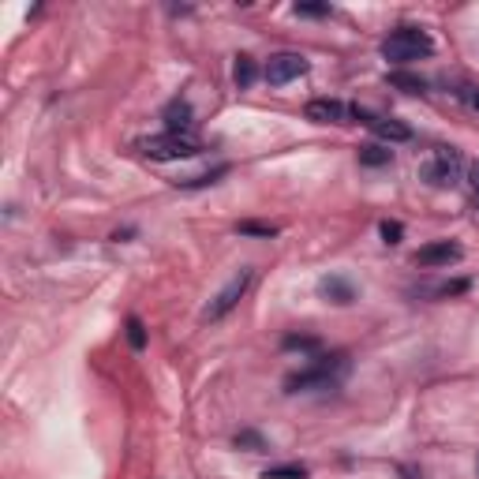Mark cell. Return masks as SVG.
I'll list each match as a JSON object with an SVG mask.
<instances>
[{
	"mask_svg": "<svg viewBox=\"0 0 479 479\" xmlns=\"http://www.w3.org/2000/svg\"><path fill=\"white\" fill-rule=\"evenodd\" d=\"M352 120H360L364 128H371L378 139H386V143H409L412 139V128L405 120H397V116H378V113H367V109H352Z\"/></svg>",
	"mask_w": 479,
	"mask_h": 479,
	"instance_id": "6",
	"label": "cell"
},
{
	"mask_svg": "<svg viewBox=\"0 0 479 479\" xmlns=\"http://www.w3.org/2000/svg\"><path fill=\"white\" fill-rule=\"evenodd\" d=\"M233 79H236V87H240V90H247L251 83L259 79V68H255V60H251L247 53H240V57H236V64H233Z\"/></svg>",
	"mask_w": 479,
	"mask_h": 479,
	"instance_id": "12",
	"label": "cell"
},
{
	"mask_svg": "<svg viewBox=\"0 0 479 479\" xmlns=\"http://www.w3.org/2000/svg\"><path fill=\"white\" fill-rule=\"evenodd\" d=\"M263 479H308V468L304 465H277V468H266Z\"/></svg>",
	"mask_w": 479,
	"mask_h": 479,
	"instance_id": "17",
	"label": "cell"
},
{
	"mask_svg": "<svg viewBox=\"0 0 479 479\" xmlns=\"http://www.w3.org/2000/svg\"><path fill=\"white\" fill-rule=\"evenodd\" d=\"M225 172H229V165H217V169H210L203 176H188V180H176V184H180V188H207V184H217Z\"/></svg>",
	"mask_w": 479,
	"mask_h": 479,
	"instance_id": "15",
	"label": "cell"
},
{
	"mask_svg": "<svg viewBox=\"0 0 479 479\" xmlns=\"http://www.w3.org/2000/svg\"><path fill=\"white\" fill-rule=\"evenodd\" d=\"M468 180H472V188H475V195H479V161L472 165V172H468Z\"/></svg>",
	"mask_w": 479,
	"mask_h": 479,
	"instance_id": "24",
	"label": "cell"
},
{
	"mask_svg": "<svg viewBox=\"0 0 479 479\" xmlns=\"http://www.w3.org/2000/svg\"><path fill=\"white\" fill-rule=\"evenodd\" d=\"M431 53H435V38L427 31H419V27H397L382 41V57L390 64H412V60H423Z\"/></svg>",
	"mask_w": 479,
	"mask_h": 479,
	"instance_id": "2",
	"label": "cell"
},
{
	"mask_svg": "<svg viewBox=\"0 0 479 479\" xmlns=\"http://www.w3.org/2000/svg\"><path fill=\"white\" fill-rule=\"evenodd\" d=\"M465 97H468V106H472V109H475V113H479V87H472V90H468V94H465Z\"/></svg>",
	"mask_w": 479,
	"mask_h": 479,
	"instance_id": "23",
	"label": "cell"
},
{
	"mask_svg": "<svg viewBox=\"0 0 479 479\" xmlns=\"http://www.w3.org/2000/svg\"><path fill=\"white\" fill-rule=\"evenodd\" d=\"M135 150L150 161H184V158H195L198 154V143L191 135H146L135 143Z\"/></svg>",
	"mask_w": 479,
	"mask_h": 479,
	"instance_id": "3",
	"label": "cell"
},
{
	"mask_svg": "<svg viewBox=\"0 0 479 479\" xmlns=\"http://www.w3.org/2000/svg\"><path fill=\"white\" fill-rule=\"evenodd\" d=\"M266 83L270 87H289L292 79H299V75H308V60L299 53H273L266 60Z\"/></svg>",
	"mask_w": 479,
	"mask_h": 479,
	"instance_id": "7",
	"label": "cell"
},
{
	"mask_svg": "<svg viewBox=\"0 0 479 479\" xmlns=\"http://www.w3.org/2000/svg\"><path fill=\"white\" fill-rule=\"evenodd\" d=\"M318 296L326 299V304L348 308L352 299H356V285H352L348 277H341V273H330V277H322V281H318Z\"/></svg>",
	"mask_w": 479,
	"mask_h": 479,
	"instance_id": "11",
	"label": "cell"
},
{
	"mask_svg": "<svg viewBox=\"0 0 479 479\" xmlns=\"http://www.w3.org/2000/svg\"><path fill=\"white\" fill-rule=\"evenodd\" d=\"M461 150H453V146H438L431 158L423 161V169H419V176L431 188H453L461 180Z\"/></svg>",
	"mask_w": 479,
	"mask_h": 479,
	"instance_id": "4",
	"label": "cell"
},
{
	"mask_svg": "<svg viewBox=\"0 0 479 479\" xmlns=\"http://www.w3.org/2000/svg\"><path fill=\"white\" fill-rule=\"evenodd\" d=\"M292 12H296V15H304V19H322V15H330L334 8H330V5H296Z\"/></svg>",
	"mask_w": 479,
	"mask_h": 479,
	"instance_id": "21",
	"label": "cell"
},
{
	"mask_svg": "<svg viewBox=\"0 0 479 479\" xmlns=\"http://www.w3.org/2000/svg\"><path fill=\"white\" fill-rule=\"evenodd\" d=\"M128 345H132L135 352H139V348H146V330H143V322H139L135 315L128 318Z\"/></svg>",
	"mask_w": 479,
	"mask_h": 479,
	"instance_id": "19",
	"label": "cell"
},
{
	"mask_svg": "<svg viewBox=\"0 0 479 479\" xmlns=\"http://www.w3.org/2000/svg\"><path fill=\"white\" fill-rule=\"evenodd\" d=\"M251 281H255V273H251V270H240V273L233 277V281L225 285V289H221V292L210 299V304H207L203 318H207V322H221V318L229 315V311L240 304V299H244V292L251 289Z\"/></svg>",
	"mask_w": 479,
	"mask_h": 479,
	"instance_id": "5",
	"label": "cell"
},
{
	"mask_svg": "<svg viewBox=\"0 0 479 479\" xmlns=\"http://www.w3.org/2000/svg\"><path fill=\"white\" fill-rule=\"evenodd\" d=\"M461 244H453V240H438V244H427V247H419L416 255H412V263L416 266H423V270H435V266H449V263H461Z\"/></svg>",
	"mask_w": 479,
	"mask_h": 479,
	"instance_id": "8",
	"label": "cell"
},
{
	"mask_svg": "<svg viewBox=\"0 0 479 479\" xmlns=\"http://www.w3.org/2000/svg\"><path fill=\"white\" fill-rule=\"evenodd\" d=\"M390 161H393V150H390V146H382V143H371V146H364V150H360V165L378 169V165H390Z\"/></svg>",
	"mask_w": 479,
	"mask_h": 479,
	"instance_id": "13",
	"label": "cell"
},
{
	"mask_svg": "<svg viewBox=\"0 0 479 479\" xmlns=\"http://www.w3.org/2000/svg\"><path fill=\"white\" fill-rule=\"evenodd\" d=\"M236 233H240V236H263V240H270V236H277V225H266V221H240Z\"/></svg>",
	"mask_w": 479,
	"mask_h": 479,
	"instance_id": "16",
	"label": "cell"
},
{
	"mask_svg": "<svg viewBox=\"0 0 479 479\" xmlns=\"http://www.w3.org/2000/svg\"><path fill=\"white\" fill-rule=\"evenodd\" d=\"M378 233H382V244H401V236H405V229H401V221H382L378 225Z\"/></svg>",
	"mask_w": 479,
	"mask_h": 479,
	"instance_id": "20",
	"label": "cell"
},
{
	"mask_svg": "<svg viewBox=\"0 0 479 479\" xmlns=\"http://www.w3.org/2000/svg\"><path fill=\"white\" fill-rule=\"evenodd\" d=\"M348 371V356H318L308 371H296L285 378V393H308V390H334L341 382V374Z\"/></svg>",
	"mask_w": 479,
	"mask_h": 479,
	"instance_id": "1",
	"label": "cell"
},
{
	"mask_svg": "<svg viewBox=\"0 0 479 479\" xmlns=\"http://www.w3.org/2000/svg\"><path fill=\"white\" fill-rule=\"evenodd\" d=\"M390 83L401 87L405 94H423V90H427V83L419 79V75H409V71H393V75H390Z\"/></svg>",
	"mask_w": 479,
	"mask_h": 479,
	"instance_id": "14",
	"label": "cell"
},
{
	"mask_svg": "<svg viewBox=\"0 0 479 479\" xmlns=\"http://www.w3.org/2000/svg\"><path fill=\"white\" fill-rule=\"evenodd\" d=\"M304 116H308L311 124H348L352 109H348L345 102H337V97H311L308 109H304Z\"/></svg>",
	"mask_w": 479,
	"mask_h": 479,
	"instance_id": "9",
	"label": "cell"
},
{
	"mask_svg": "<svg viewBox=\"0 0 479 479\" xmlns=\"http://www.w3.org/2000/svg\"><path fill=\"white\" fill-rule=\"evenodd\" d=\"M161 120L172 135H188L195 128V109H191L188 97H172V102L161 109Z\"/></svg>",
	"mask_w": 479,
	"mask_h": 479,
	"instance_id": "10",
	"label": "cell"
},
{
	"mask_svg": "<svg viewBox=\"0 0 479 479\" xmlns=\"http://www.w3.org/2000/svg\"><path fill=\"white\" fill-rule=\"evenodd\" d=\"M285 348H304V352H311V348H318V341L315 337H285Z\"/></svg>",
	"mask_w": 479,
	"mask_h": 479,
	"instance_id": "22",
	"label": "cell"
},
{
	"mask_svg": "<svg viewBox=\"0 0 479 479\" xmlns=\"http://www.w3.org/2000/svg\"><path fill=\"white\" fill-rule=\"evenodd\" d=\"M233 442H236L240 449H247V453H263V449H266V438H263L259 431H240Z\"/></svg>",
	"mask_w": 479,
	"mask_h": 479,
	"instance_id": "18",
	"label": "cell"
}]
</instances>
